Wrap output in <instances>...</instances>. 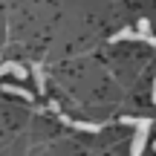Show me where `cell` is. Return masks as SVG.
I'll return each mask as SVG.
<instances>
[{
	"label": "cell",
	"instance_id": "5",
	"mask_svg": "<svg viewBox=\"0 0 156 156\" xmlns=\"http://www.w3.org/2000/svg\"><path fill=\"white\" fill-rule=\"evenodd\" d=\"M73 127L75 130H84V133H98L101 124H95V122H75V119H73Z\"/></svg>",
	"mask_w": 156,
	"mask_h": 156
},
{
	"label": "cell",
	"instance_id": "1",
	"mask_svg": "<svg viewBox=\"0 0 156 156\" xmlns=\"http://www.w3.org/2000/svg\"><path fill=\"white\" fill-rule=\"evenodd\" d=\"M151 124H153V122H145V124H139V127H136V136H133V142H130V156H142V153H145Z\"/></svg>",
	"mask_w": 156,
	"mask_h": 156
},
{
	"label": "cell",
	"instance_id": "8",
	"mask_svg": "<svg viewBox=\"0 0 156 156\" xmlns=\"http://www.w3.org/2000/svg\"><path fill=\"white\" fill-rule=\"evenodd\" d=\"M119 122H122V124H130V127H139V124L151 122V119H139V116H122Z\"/></svg>",
	"mask_w": 156,
	"mask_h": 156
},
{
	"label": "cell",
	"instance_id": "11",
	"mask_svg": "<svg viewBox=\"0 0 156 156\" xmlns=\"http://www.w3.org/2000/svg\"><path fill=\"white\" fill-rule=\"evenodd\" d=\"M153 147H156V145H153Z\"/></svg>",
	"mask_w": 156,
	"mask_h": 156
},
{
	"label": "cell",
	"instance_id": "3",
	"mask_svg": "<svg viewBox=\"0 0 156 156\" xmlns=\"http://www.w3.org/2000/svg\"><path fill=\"white\" fill-rule=\"evenodd\" d=\"M122 41H139V32H133L130 26L119 29L116 35H110V44H122Z\"/></svg>",
	"mask_w": 156,
	"mask_h": 156
},
{
	"label": "cell",
	"instance_id": "6",
	"mask_svg": "<svg viewBox=\"0 0 156 156\" xmlns=\"http://www.w3.org/2000/svg\"><path fill=\"white\" fill-rule=\"evenodd\" d=\"M136 32H139V41H145L147 35H151V20H147V17H139V20H136Z\"/></svg>",
	"mask_w": 156,
	"mask_h": 156
},
{
	"label": "cell",
	"instance_id": "7",
	"mask_svg": "<svg viewBox=\"0 0 156 156\" xmlns=\"http://www.w3.org/2000/svg\"><path fill=\"white\" fill-rule=\"evenodd\" d=\"M15 69H17V61H0V78L12 75Z\"/></svg>",
	"mask_w": 156,
	"mask_h": 156
},
{
	"label": "cell",
	"instance_id": "9",
	"mask_svg": "<svg viewBox=\"0 0 156 156\" xmlns=\"http://www.w3.org/2000/svg\"><path fill=\"white\" fill-rule=\"evenodd\" d=\"M145 44H151L153 49H156V35H147V38H145Z\"/></svg>",
	"mask_w": 156,
	"mask_h": 156
},
{
	"label": "cell",
	"instance_id": "4",
	"mask_svg": "<svg viewBox=\"0 0 156 156\" xmlns=\"http://www.w3.org/2000/svg\"><path fill=\"white\" fill-rule=\"evenodd\" d=\"M29 75L35 78V87H38V93H44V90H46V78H44V67H41V64H32V67H29Z\"/></svg>",
	"mask_w": 156,
	"mask_h": 156
},
{
	"label": "cell",
	"instance_id": "2",
	"mask_svg": "<svg viewBox=\"0 0 156 156\" xmlns=\"http://www.w3.org/2000/svg\"><path fill=\"white\" fill-rule=\"evenodd\" d=\"M3 93H9V95H20L23 101H32V98H35V93H29V90L20 87V84H3Z\"/></svg>",
	"mask_w": 156,
	"mask_h": 156
},
{
	"label": "cell",
	"instance_id": "10",
	"mask_svg": "<svg viewBox=\"0 0 156 156\" xmlns=\"http://www.w3.org/2000/svg\"><path fill=\"white\" fill-rule=\"evenodd\" d=\"M151 98H153V101H156V81H153V95H151Z\"/></svg>",
	"mask_w": 156,
	"mask_h": 156
}]
</instances>
